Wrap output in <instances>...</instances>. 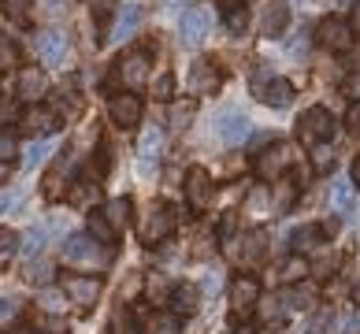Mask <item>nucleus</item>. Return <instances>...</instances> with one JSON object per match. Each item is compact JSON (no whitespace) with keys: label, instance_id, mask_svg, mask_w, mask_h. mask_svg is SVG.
I'll use <instances>...</instances> for the list:
<instances>
[{"label":"nucleus","instance_id":"4c0bfd02","mask_svg":"<svg viewBox=\"0 0 360 334\" xmlns=\"http://www.w3.org/2000/svg\"><path fill=\"white\" fill-rule=\"evenodd\" d=\"M45 156H49V141H45V138H37V141L30 145V149H26L22 164H26V167H37V164H41Z\"/></svg>","mask_w":360,"mask_h":334},{"label":"nucleus","instance_id":"052dcab7","mask_svg":"<svg viewBox=\"0 0 360 334\" xmlns=\"http://www.w3.org/2000/svg\"><path fill=\"white\" fill-rule=\"evenodd\" d=\"M264 334H290V330H283V327H271V330H264Z\"/></svg>","mask_w":360,"mask_h":334},{"label":"nucleus","instance_id":"a211bd4d","mask_svg":"<svg viewBox=\"0 0 360 334\" xmlns=\"http://www.w3.org/2000/svg\"><path fill=\"white\" fill-rule=\"evenodd\" d=\"M257 101L271 104V108H286V104L293 101V86L286 82V78H268V86L257 93Z\"/></svg>","mask_w":360,"mask_h":334},{"label":"nucleus","instance_id":"4be33fe9","mask_svg":"<svg viewBox=\"0 0 360 334\" xmlns=\"http://www.w3.org/2000/svg\"><path fill=\"white\" fill-rule=\"evenodd\" d=\"M141 23H145V8H138V4H127L123 11H119V23H115V37H119V41H123V37L138 34V30H141Z\"/></svg>","mask_w":360,"mask_h":334},{"label":"nucleus","instance_id":"4d7b16f0","mask_svg":"<svg viewBox=\"0 0 360 334\" xmlns=\"http://www.w3.org/2000/svg\"><path fill=\"white\" fill-rule=\"evenodd\" d=\"M11 179V164H4V160H0V186H4Z\"/></svg>","mask_w":360,"mask_h":334},{"label":"nucleus","instance_id":"6e6552de","mask_svg":"<svg viewBox=\"0 0 360 334\" xmlns=\"http://www.w3.org/2000/svg\"><path fill=\"white\" fill-rule=\"evenodd\" d=\"M108 119H112L119 130L138 127V119H141V97H138V93H115V97L108 101Z\"/></svg>","mask_w":360,"mask_h":334},{"label":"nucleus","instance_id":"c03bdc74","mask_svg":"<svg viewBox=\"0 0 360 334\" xmlns=\"http://www.w3.org/2000/svg\"><path fill=\"white\" fill-rule=\"evenodd\" d=\"M30 4H34V0H4V11H8L15 23H22L26 15H30Z\"/></svg>","mask_w":360,"mask_h":334},{"label":"nucleus","instance_id":"c756f323","mask_svg":"<svg viewBox=\"0 0 360 334\" xmlns=\"http://www.w3.org/2000/svg\"><path fill=\"white\" fill-rule=\"evenodd\" d=\"M171 297V286L164 283V275H149V283H145V301L149 304H167Z\"/></svg>","mask_w":360,"mask_h":334},{"label":"nucleus","instance_id":"b1692460","mask_svg":"<svg viewBox=\"0 0 360 334\" xmlns=\"http://www.w3.org/2000/svg\"><path fill=\"white\" fill-rule=\"evenodd\" d=\"M141 334H179V316L175 312H149L141 323Z\"/></svg>","mask_w":360,"mask_h":334},{"label":"nucleus","instance_id":"0eeeda50","mask_svg":"<svg viewBox=\"0 0 360 334\" xmlns=\"http://www.w3.org/2000/svg\"><path fill=\"white\" fill-rule=\"evenodd\" d=\"M293 153H297V149H293V145H283V141H278V145H268V149L257 156V175L268 179V182L278 179V175H283V171L293 164Z\"/></svg>","mask_w":360,"mask_h":334},{"label":"nucleus","instance_id":"37998d69","mask_svg":"<svg viewBox=\"0 0 360 334\" xmlns=\"http://www.w3.org/2000/svg\"><path fill=\"white\" fill-rule=\"evenodd\" d=\"M86 4H89V11H93V19H108L112 15V11L119 8V0H86Z\"/></svg>","mask_w":360,"mask_h":334},{"label":"nucleus","instance_id":"412c9836","mask_svg":"<svg viewBox=\"0 0 360 334\" xmlns=\"http://www.w3.org/2000/svg\"><path fill=\"white\" fill-rule=\"evenodd\" d=\"M264 252H268V231L257 226V231H249L245 245H238V257L249 260V264H257V260H264Z\"/></svg>","mask_w":360,"mask_h":334},{"label":"nucleus","instance_id":"49530a36","mask_svg":"<svg viewBox=\"0 0 360 334\" xmlns=\"http://www.w3.org/2000/svg\"><path fill=\"white\" fill-rule=\"evenodd\" d=\"M19 153V145H15V134H0V160L4 164H11V156Z\"/></svg>","mask_w":360,"mask_h":334},{"label":"nucleus","instance_id":"cd10ccee","mask_svg":"<svg viewBox=\"0 0 360 334\" xmlns=\"http://www.w3.org/2000/svg\"><path fill=\"white\" fill-rule=\"evenodd\" d=\"M297 190H301L297 182L278 179V182H275V212H290V208H293V200H297Z\"/></svg>","mask_w":360,"mask_h":334},{"label":"nucleus","instance_id":"5fc2aeb1","mask_svg":"<svg viewBox=\"0 0 360 334\" xmlns=\"http://www.w3.org/2000/svg\"><path fill=\"white\" fill-rule=\"evenodd\" d=\"M60 304H63V301L56 297V293H45V297H41V309H45V312H60Z\"/></svg>","mask_w":360,"mask_h":334},{"label":"nucleus","instance_id":"e433bc0d","mask_svg":"<svg viewBox=\"0 0 360 334\" xmlns=\"http://www.w3.org/2000/svg\"><path fill=\"white\" fill-rule=\"evenodd\" d=\"M63 193H68V182H63L60 167H56V171H49V179H45V197L56 200V197H63Z\"/></svg>","mask_w":360,"mask_h":334},{"label":"nucleus","instance_id":"f3484780","mask_svg":"<svg viewBox=\"0 0 360 334\" xmlns=\"http://www.w3.org/2000/svg\"><path fill=\"white\" fill-rule=\"evenodd\" d=\"M101 212H104V219L112 223V231L119 234L123 226H130V219H134V200H130V197H115V200H108Z\"/></svg>","mask_w":360,"mask_h":334},{"label":"nucleus","instance_id":"aec40b11","mask_svg":"<svg viewBox=\"0 0 360 334\" xmlns=\"http://www.w3.org/2000/svg\"><path fill=\"white\" fill-rule=\"evenodd\" d=\"M123 82L127 86L149 82V60H145V52H130V56L123 60Z\"/></svg>","mask_w":360,"mask_h":334},{"label":"nucleus","instance_id":"f704fd0d","mask_svg":"<svg viewBox=\"0 0 360 334\" xmlns=\"http://www.w3.org/2000/svg\"><path fill=\"white\" fill-rule=\"evenodd\" d=\"M68 197H71V205H78V208H86L93 197H97V186H89V182H71V190H68Z\"/></svg>","mask_w":360,"mask_h":334},{"label":"nucleus","instance_id":"9b49d317","mask_svg":"<svg viewBox=\"0 0 360 334\" xmlns=\"http://www.w3.org/2000/svg\"><path fill=\"white\" fill-rule=\"evenodd\" d=\"M186 200H190V208H208V200H212V179H208V171L205 167H190L186 171Z\"/></svg>","mask_w":360,"mask_h":334},{"label":"nucleus","instance_id":"5701e85b","mask_svg":"<svg viewBox=\"0 0 360 334\" xmlns=\"http://www.w3.org/2000/svg\"><path fill=\"white\" fill-rule=\"evenodd\" d=\"M86 234L93 238V242H101V245H112L115 242V231H112V223L104 219V212H89L86 216Z\"/></svg>","mask_w":360,"mask_h":334},{"label":"nucleus","instance_id":"603ef678","mask_svg":"<svg viewBox=\"0 0 360 334\" xmlns=\"http://www.w3.org/2000/svg\"><path fill=\"white\" fill-rule=\"evenodd\" d=\"M330 167V153L327 149H316L312 153V171H327Z\"/></svg>","mask_w":360,"mask_h":334},{"label":"nucleus","instance_id":"473e14b6","mask_svg":"<svg viewBox=\"0 0 360 334\" xmlns=\"http://www.w3.org/2000/svg\"><path fill=\"white\" fill-rule=\"evenodd\" d=\"M112 334H141V323L134 319V312H130V309H119L112 316Z\"/></svg>","mask_w":360,"mask_h":334},{"label":"nucleus","instance_id":"79ce46f5","mask_svg":"<svg viewBox=\"0 0 360 334\" xmlns=\"http://www.w3.org/2000/svg\"><path fill=\"white\" fill-rule=\"evenodd\" d=\"M4 123H19V104L15 97H0V127Z\"/></svg>","mask_w":360,"mask_h":334},{"label":"nucleus","instance_id":"423d86ee","mask_svg":"<svg viewBox=\"0 0 360 334\" xmlns=\"http://www.w3.org/2000/svg\"><path fill=\"white\" fill-rule=\"evenodd\" d=\"M101 275H63V293H68V301L78 304V309H93L101 297Z\"/></svg>","mask_w":360,"mask_h":334},{"label":"nucleus","instance_id":"680f3d73","mask_svg":"<svg viewBox=\"0 0 360 334\" xmlns=\"http://www.w3.org/2000/svg\"><path fill=\"white\" fill-rule=\"evenodd\" d=\"M15 334H37V330H15Z\"/></svg>","mask_w":360,"mask_h":334},{"label":"nucleus","instance_id":"dca6fc26","mask_svg":"<svg viewBox=\"0 0 360 334\" xmlns=\"http://www.w3.org/2000/svg\"><path fill=\"white\" fill-rule=\"evenodd\" d=\"M286 23H290V4H286V0H271V4L264 8L260 30H264V37H278L286 30Z\"/></svg>","mask_w":360,"mask_h":334},{"label":"nucleus","instance_id":"9d476101","mask_svg":"<svg viewBox=\"0 0 360 334\" xmlns=\"http://www.w3.org/2000/svg\"><path fill=\"white\" fill-rule=\"evenodd\" d=\"M45 89H49V78H45L41 67H22V71H19V82H15V97L37 104V101L45 97Z\"/></svg>","mask_w":360,"mask_h":334},{"label":"nucleus","instance_id":"c9c22d12","mask_svg":"<svg viewBox=\"0 0 360 334\" xmlns=\"http://www.w3.org/2000/svg\"><path fill=\"white\" fill-rule=\"evenodd\" d=\"M338 212H349L353 208V182H335V193H330Z\"/></svg>","mask_w":360,"mask_h":334},{"label":"nucleus","instance_id":"bb28decb","mask_svg":"<svg viewBox=\"0 0 360 334\" xmlns=\"http://www.w3.org/2000/svg\"><path fill=\"white\" fill-rule=\"evenodd\" d=\"M309 275H312V267H309V260H304V257H290V260L283 264V271H278V278H283V283H290V286L304 283Z\"/></svg>","mask_w":360,"mask_h":334},{"label":"nucleus","instance_id":"20e7f679","mask_svg":"<svg viewBox=\"0 0 360 334\" xmlns=\"http://www.w3.org/2000/svg\"><path fill=\"white\" fill-rule=\"evenodd\" d=\"M319 45H323L327 52H349L356 45V30H353V23L349 19H338V15H330L319 23Z\"/></svg>","mask_w":360,"mask_h":334},{"label":"nucleus","instance_id":"f03ea898","mask_svg":"<svg viewBox=\"0 0 360 334\" xmlns=\"http://www.w3.org/2000/svg\"><path fill=\"white\" fill-rule=\"evenodd\" d=\"M112 252L104 249L101 242H93L89 234H71L68 242H63V260L68 264H82V267H101L108 264Z\"/></svg>","mask_w":360,"mask_h":334},{"label":"nucleus","instance_id":"58836bf2","mask_svg":"<svg viewBox=\"0 0 360 334\" xmlns=\"http://www.w3.org/2000/svg\"><path fill=\"white\" fill-rule=\"evenodd\" d=\"M153 97H156V101H171V97H175V78H171V75H160L156 82H153Z\"/></svg>","mask_w":360,"mask_h":334},{"label":"nucleus","instance_id":"39448f33","mask_svg":"<svg viewBox=\"0 0 360 334\" xmlns=\"http://www.w3.org/2000/svg\"><path fill=\"white\" fill-rule=\"evenodd\" d=\"M257 304H260V283H257V278H249V275H238L234 286H231V323L249 319Z\"/></svg>","mask_w":360,"mask_h":334},{"label":"nucleus","instance_id":"e2e57ef3","mask_svg":"<svg viewBox=\"0 0 360 334\" xmlns=\"http://www.w3.org/2000/svg\"><path fill=\"white\" fill-rule=\"evenodd\" d=\"M356 26H360V8H356Z\"/></svg>","mask_w":360,"mask_h":334},{"label":"nucleus","instance_id":"2f4dec72","mask_svg":"<svg viewBox=\"0 0 360 334\" xmlns=\"http://www.w3.org/2000/svg\"><path fill=\"white\" fill-rule=\"evenodd\" d=\"M193 112H197V101L186 97L182 104H175V108H171V127H175V130H186V127L193 123Z\"/></svg>","mask_w":360,"mask_h":334},{"label":"nucleus","instance_id":"6e6d98bb","mask_svg":"<svg viewBox=\"0 0 360 334\" xmlns=\"http://www.w3.org/2000/svg\"><path fill=\"white\" fill-rule=\"evenodd\" d=\"M349 182H353V190H360V156L353 160V175H349Z\"/></svg>","mask_w":360,"mask_h":334},{"label":"nucleus","instance_id":"393cba45","mask_svg":"<svg viewBox=\"0 0 360 334\" xmlns=\"http://www.w3.org/2000/svg\"><path fill=\"white\" fill-rule=\"evenodd\" d=\"M316 301H319V293H316V286L309 283V278H304V283H297V286L286 293V304H290V309H301V312H309Z\"/></svg>","mask_w":360,"mask_h":334},{"label":"nucleus","instance_id":"8fccbe9b","mask_svg":"<svg viewBox=\"0 0 360 334\" xmlns=\"http://www.w3.org/2000/svg\"><path fill=\"white\" fill-rule=\"evenodd\" d=\"M345 127H349L353 134H360V101L349 104V112H345Z\"/></svg>","mask_w":360,"mask_h":334},{"label":"nucleus","instance_id":"4468645a","mask_svg":"<svg viewBox=\"0 0 360 334\" xmlns=\"http://www.w3.org/2000/svg\"><path fill=\"white\" fill-rule=\"evenodd\" d=\"M179 34H182L186 45H197L208 34V15H205L201 8H186L182 19H179Z\"/></svg>","mask_w":360,"mask_h":334},{"label":"nucleus","instance_id":"c85d7f7f","mask_svg":"<svg viewBox=\"0 0 360 334\" xmlns=\"http://www.w3.org/2000/svg\"><path fill=\"white\" fill-rule=\"evenodd\" d=\"M26 283L30 286H49V278H52V264L49 260H26Z\"/></svg>","mask_w":360,"mask_h":334},{"label":"nucleus","instance_id":"6ab92c4d","mask_svg":"<svg viewBox=\"0 0 360 334\" xmlns=\"http://www.w3.org/2000/svg\"><path fill=\"white\" fill-rule=\"evenodd\" d=\"M37 49H41V60H45L49 67H60V63H63V56H68V37L56 34V30H49V34H41Z\"/></svg>","mask_w":360,"mask_h":334},{"label":"nucleus","instance_id":"1a4fd4ad","mask_svg":"<svg viewBox=\"0 0 360 334\" xmlns=\"http://www.w3.org/2000/svg\"><path fill=\"white\" fill-rule=\"evenodd\" d=\"M19 127L26 134H34V138H49V134L60 127V119H56V112H52V108H45V104H34L30 112L19 115Z\"/></svg>","mask_w":360,"mask_h":334},{"label":"nucleus","instance_id":"ea45409f","mask_svg":"<svg viewBox=\"0 0 360 334\" xmlns=\"http://www.w3.org/2000/svg\"><path fill=\"white\" fill-rule=\"evenodd\" d=\"M156 153H160V130H149L141 138V160H149V164H153Z\"/></svg>","mask_w":360,"mask_h":334},{"label":"nucleus","instance_id":"ddd939ff","mask_svg":"<svg viewBox=\"0 0 360 334\" xmlns=\"http://www.w3.org/2000/svg\"><path fill=\"white\" fill-rule=\"evenodd\" d=\"M223 82V71L212 60H197L193 63V75H190V89H193V97H205V93H216Z\"/></svg>","mask_w":360,"mask_h":334},{"label":"nucleus","instance_id":"a19ab883","mask_svg":"<svg viewBox=\"0 0 360 334\" xmlns=\"http://www.w3.org/2000/svg\"><path fill=\"white\" fill-rule=\"evenodd\" d=\"M234 219H238V212H223V219H219V242H223V249L234 242Z\"/></svg>","mask_w":360,"mask_h":334},{"label":"nucleus","instance_id":"864d4df0","mask_svg":"<svg viewBox=\"0 0 360 334\" xmlns=\"http://www.w3.org/2000/svg\"><path fill=\"white\" fill-rule=\"evenodd\" d=\"M342 93H345V97H353V101H360V75H353L349 82L342 86Z\"/></svg>","mask_w":360,"mask_h":334},{"label":"nucleus","instance_id":"7ed1b4c3","mask_svg":"<svg viewBox=\"0 0 360 334\" xmlns=\"http://www.w3.org/2000/svg\"><path fill=\"white\" fill-rule=\"evenodd\" d=\"M175 226H179V212H175V208H171V205H153V208H149V219L141 223V242H145V245L167 242Z\"/></svg>","mask_w":360,"mask_h":334},{"label":"nucleus","instance_id":"a878e982","mask_svg":"<svg viewBox=\"0 0 360 334\" xmlns=\"http://www.w3.org/2000/svg\"><path fill=\"white\" fill-rule=\"evenodd\" d=\"M316 245H323L319 223H309V226H301V231H293V249H297V257H304V252H312Z\"/></svg>","mask_w":360,"mask_h":334},{"label":"nucleus","instance_id":"2eb2a0df","mask_svg":"<svg viewBox=\"0 0 360 334\" xmlns=\"http://www.w3.org/2000/svg\"><path fill=\"white\" fill-rule=\"evenodd\" d=\"M167 304H171L175 316H190V312H197V304H201V290H197L193 283H179V286H171Z\"/></svg>","mask_w":360,"mask_h":334},{"label":"nucleus","instance_id":"3c124183","mask_svg":"<svg viewBox=\"0 0 360 334\" xmlns=\"http://www.w3.org/2000/svg\"><path fill=\"white\" fill-rule=\"evenodd\" d=\"M19 312V304L11 301V297H0V323H8V319H15Z\"/></svg>","mask_w":360,"mask_h":334},{"label":"nucleus","instance_id":"09e8293b","mask_svg":"<svg viewBox=\"0 0 360 334\" xmlns=\"http://www.w3.org/2000/svg\"><path fill=\"white\" fill-rule=\"evenodd\" d=\"M283 304H286V293H271L268 297V304H264V316H283Z\"/></svg>","mask_w":360,"mask_h":334},{"label":"nucleus","instance_id":"72a5a7b5","mask_svg":"<svg viewBox=\"0 0 360 334\" xmlns=\"http://www.w3.org/2000/svg\"><path fill=\"white\" fill-rule=\"evenodd\" d=\"M15 249H19V234H15V231H8V226H0V267H8V264H11Z\"/></svg>","mask_w":360,"mask_h":334},{"label":"nucleus","instance_id":"a18cd8bd","mask_svg":"<svg viewBox=\"0 0 360 334\" xmlns=\"http://www.w3.org/2000/svg\"><path fill=\"white\" fill-rule=\"evenodd\" d=\"M37 327H45L49 334H68V319H49V316H34Z\"/></svg>","mask_w":360,"mask_h":334},{"label":"nucleus","instance_id":"7c9ffc66","mask_svg":"<svg viewBox=\"0 0 360 334\" xmlns=\"http://www.w3.org/2000/svg\"><path fill=\"white\" fill-rule=\"evenodd\" d=\"M223 23H226V30H231L234 37L238 34H245V26H249V8H223Z\"/></svg>","mask_w":360,"mask_h":334},{"label":"nucleus","instance_id":"13d9d810","mask_svg":"<svg viewBox=\"0 0 360 334\" xmlns=\"http://www.w3.org/2000/svg\"><path fill=\"white\" fill-rule=\"evenodd\" d=\"M205 290H208V293H216V290H219V275H212L208 283H205Z\"/></svg>","mask_w":360,"mask_h":334},{"label":"nucleus","instance_id":"f257e3e1","mask_svg":"<svg viewBox=\"0 0 360 334\" xmlns=\"http://www.w3.org/2000/svg\"><path fill=\"white\" fill-rule=\"evenodd\" d=\"M297 138L304 141V145H323V141H330L335 138V115H330L327 108H309V112H301V119H297Z\"/></svg>","mask_w":360,"mask_h":334},{"label":"nucleus","instance_id":"de8ad7c7","mask_svg":"<svg viewBox=\"0 0 360 334\" xmlns=\"http://www.w3.org/2000/svg\"><path fill=\"white\" fill-rule=\"evenodd\" d=\"M41 245H45V231H41V226H34V231L26 234V252H34V257H37Z\"/></svg>","mask_w":360,"mask_h":334},{"label":"nucleus","instance_id":"f8f14e48","mask_svg":"<svg viewBox=\"0 0 360 334\" xmlns=\"http://www.w3.org/2000/svg\"><path fill=\"white\" fill-rule=\"evenodd\" d=\"M216 134L223 145H242L249 138V119L242 112H219L216 119Z\"/></svg>","mask_w":360,"mask_h":334},{"label":"nucleus","instance_id":"bf43d9fd","mask_svg":"<svg viewBox=\"0 0 360 334\" xmlns=\"http://www.w3.org/2000/svg\"><path fill=\"white\" fill-rule=\"evenodd\" d=\"M8 208H11V197H8V193H0V216H4Z\"/></svg>","mask_w":360,"mask_h":334}]
</instances>
